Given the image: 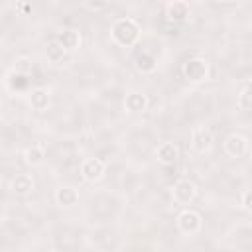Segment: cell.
<instances>
[{"mask_svg": "<svg viewBox=\"0 0 252 252\" xmlns=\"http://www.w3.org/2000/svg\"><path fill=\"white\" fill-rule=\"evenodd\" d=\"M179 158V146L175 142H161L156 148V159L161 165H173Z\"/></svg>", "mask_w": 252, "mask_h": 252, "instance_id": "cell-12", "label": "cell"}, {"mask_svg": "<svg viewBox=\"0 0 252 252\" xmlns=\"http://www.w3.org/2000/svg\"><path fill=\"white\" fill-rule=\"evenodd\" d=\"M171 199L175 205H181L183 209L189 207L197 199V185L191 179H177L171 187Z\"/></svg>", "mask_w": 252, "mask_h": 252, "instance_id": "cell-5", "label": "cell"}, {"mask_svg": "<svg viewBox=\"0 0 252 252\" xmlns=\"http://www.w3.org/2000/svg\"><path fill=\"white\" fill-rule=\"evenodd\" d=\"M238 106H240V110L252 112V83L242 87V91L238 93Z\"/></svg>", "mask_w": 252, "mask_h": 252, "instance_id": "cell-18", "label": "cell"}, {"mask_svg": "<svg viewBox=\"0 0 252 252\" xmlns=\"http://www.w3.org/2000/svg\"><path fill=\"white\" fill-rule=\"evenodd\" d=\"M67 53H69V51H67L65 47H61L57 41H53V43L47 45V61L53 63V65L63 63V59L67 57Z\"/></svg>", "mask_w": 252, "mask_h": 252, "instance_id": "cell-17", "label": "cell"}, {"mask_svg": "<svg viewBox=\"0 0 252 252\" xmlns=\"http://www.w3.org/2000/svg\"><path fill=\"white\" fill-rule=\"evenodd\" d=\"M213 144H215V138H213V132L209 126H193L191 130V136H189V146L195 154H209L213 150Z\"/></svg>", "mask_w": 252, "mask_h": 252, "instance_id": "cell-4", "label": "cell"}, {"mask_svg": "<svg viewBox=\"0 0 252 252\" xmlns=\"http://www.w3.org/2000/svg\"><path fill=\"white\" fill-rule=\"evenodd\" d=\"M35 189V181L30 173H16L10 181V191L18 197H28L30 193H33Z\"/></svg>", "mask_w": 252, "mask_h": 252, "instance_id": "cell-10", "label": "cell"}, {"mask_svg": "<svg viewBox=\"0 0 252 252\" xmlns=\"http://www.w3.org/2000/svg\"><path fill=\"white\" fill-rule=\"evenodd\" d=\"M222 150H224V154L228 158H234V159L236 158H242L248 152V138L242 136V134H238V132H234V134H230V136L224 138Z\"/></svg>", "mask_w": 252, "mask_h": 252, "instance_id": "cell-7", "label": "cell"}, {"mask_svg": "<svg viewBox=\"0 0 252 252\" xmlns=\"http://www.w3.org/2000/svg\"><path fill=\"white\" fill-rule=\"evenodd\" d=\"M55 41H57L61 47H65L69 53H73V51H77V49L81 47L83 37H81V32H79V30H75V28H63V30L57 32Z\"/></svg>", "mask_w": 252, "mask_h": 252, "instance_id": "cell-8", "label": "cell"}, {"mask_svg": "<svg viewBox=\"0 0 252 252\" xmlns=\"http://www.w3.org/2000/svg\"><path fill=\"white\" fill-rule=\"evenodd\" d=\"M148 106H150V98H148V94H144L140 91H130L124 98V110L130 112V114L146 112Z\"/></svg>", "mask_w": 252, "mask_h": 252, "instance_id": "cell-9", "label": "cell"}, {"mask_svg": "<svg viewBox=\"0 0 252 252\" xmlns=\"http://www.w3.org/2000/svg\"><path fill=\"white\" fill-rule=\"evenodd\" d=\"M240 207H242L248 215H252V189H246V191L240 195Z\"/></svg>", "mask_w": 252, "mask_h": 252, "instance_id": "cell-20", "label": "cell"}, {"mask_svg": "<svg viewBox=\"0 0 252 252\" xmlns=\"http://www.w3.org/2000/svg\"><path fill=\"white\" fill-rule=\"evenodd\" d=\"M142 35L140 24L130 16H120L110 24V39L118 47H132Z\"/></svg>", "mask_w": 252, "mask_h": 252, "instance_id": "cell-1", "label": "cell"}, {"mask_svg": "<svg viewBox=\"0 0 252 252\" xmlns=\"http://www.w3.org/2000/svg\"><path fill=\"white\" fill-rule=\"evenodd\" d=\"M87 6H89V8H104L106 4H87Z\"/></svg>", "mask_w": 252, "mask_h": 252, "instance_id": "cell-22", "label": "cell"}, {"mask_svg": "<svg viewBox=\"0 0 252 252\" xmlns=\"http://www.w3.org/2000/svg\"><path fill=\"white\" fill-rule=\"evenodd\" d=\"M165 16L169 22H187L191 18V8L183 0H173L165 4Z\"/></svg>", "mask_w": 252, "mask_h": 252, "instance_id": "cell-11", "label": "cell"}, {"mask_svg": "<svg viewBox=\"0 0 252 252\" xmlns=\"http://www.w3.org/2000/svg\"><path fill=\"white\" fill-rule=\"evenodd\" d=\"M32 69H33V63H32V59L30 57H18L16 61H14V73L16 75H24V77H28L30 73H32Z\"/></svg>", "mask_w": 252, "mask_h": 252, "instance_id": "cell-19", "label": "cell"}, {"mask_svg": "<svg viewBox=\"0 0 252 252\" xmlns=\"http://www.w3.org/2000/svg\"><path fill=\"white\" fill-rule=\"evenodd\" d=\"M24 158V163L30 165V167H39L43 161H45V148L41 144H32L24 150L22 154Z\"/></svg>", "mask_w": 252, "mask_h": 252, "instance_id": "cell-15", "label": "cell"}, {"mask_svg": "<svg viewBox=\"0 0 252 252\" xmlns=\"http://www.w3.org/2000/svg\"><path fill=\"white\" fill-rule=\"evenodd\" d=\"M20 6V10H24V12H30L32 10V6H28V4H18Z\"/></svg>", "mask_w": 252, "mask_h": 252, "instance_id": "cell-21", "label": "cell"}, {"mask_svg": "<svg viewBox=\"0 0 252 252\" xmlns=\"http://www.w3.org/2000/svg\"><path fill=\"white\" fill-rule=\"evenodd\" d=\"M209 73H211V65L205 57L201 55H193L189 57L183 65H181V77L191 83V85H201L209 79Z\"/></svg>", "mask_w": 252, "mask_h": 252, "instance_id": "cell-2", "label": "cell"}, {"mask_svg": "<svg viewBox=\"0 0 252 252\" xmlns=\"http://www.w3.org/2000/svg\"><path fill=\"white\" fill-rule=\"evenodd\" d=\"M53 199H55V203H57L59 207L71 209V207H75V205L79 203V191H77L75 187H71V185H61V187L55 189Z\"/></svg>", "mask_w": 252, "mask_h": 252, "instance_id": "cell-13", "label": "cell"}, {"mask_svg": "<svg viewBox=\"0 0 252 252\" xmlns=\"http://www.w3.org/2000/svg\"><path fill=\"white\" fill-rule=\"evenodd\" d=\"M79 171H81V177H83L87 183H98V181L104 177V173H106V163H104L100 158L89 156V158H85V159L81 161Z\"/></svg>", "mask_w": 252, "mask_h": 252, "instance_id": "cell-6", "label": "cell"}, {"mask_svg": "<svg viewBox=\"0 0 252 252\" xmlns=\"http://www.w3.org/2000/svg\"><path fill=\"white\" fill-rule=\"evenodd\" d=\"M134 65H136V69L140 71V73H154L156 69H158V59L152 55V53H148V51H142L140 55H136V59H134Z\"/></svg>", "mask_w": 252, "mask_h": 252, "instance_id": "cell-16", "label": "cell"}, {"mask_svg": "<svg viewBox=\"0 0 252 252\" xmlns=\"http://www.w3.org/2000/svg\"><path fill=\"white\" fill-rule=\"evenodd\" d=\"M30 106L33 108V110H37V112H43V110H47L49 108V104H51V93H49V89H45V87H35L32 93H30Z\"/></svg>", "mask_w": 252, "mask_h": 252, "instance_id": "cell-14", "label": "cell"}, {"mask_svg": "<svg viewBox=\"0 0 252 252\" xmlns=\"http://www.w3.org/2000/svg\"><path fill=\"white\" fill-rule=\"evenodd\" d=\"M175 226L181 234L185 236H193V234H199L203 230V217L199 211L191 209V207H185L179 211V215L175 217Z\"/></svg>", "mask_w": 252, "mask_h": 252, "instance_id": "cell-3", "label": "cell"}]
</instances>
